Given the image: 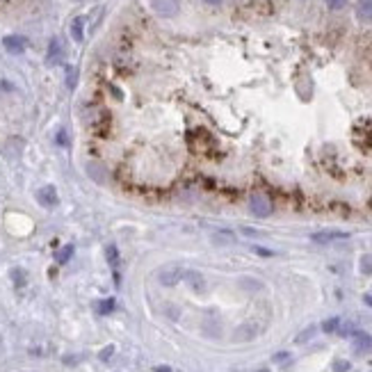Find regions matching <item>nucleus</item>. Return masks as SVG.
Here are the masks:
<instances>
[{
    "mask_svg": "<svg viewBox=\"0 0 372 372\" xmlns=\"http://www.w3.org/2000/svg\"><path fill=\"white\" fill-rule=\"evenodd\" d=\"M288 359H290V354H288V352H279L276 356H274V361H276V363H286Z\"/></svg>",
    "mask_w": 372,
    "mask_h": 372,
    "instance_id": "26",
    "label": "nucleus"
},
{
    "mask_svg": "<svg viewBox=\"0 0 372 372\" xmlns=\"http://www.w3.org/2000/svg\"><path fill=\"white\" fill-rule=\"evenodd\" d=\"M64 55V48H62V41L60 39H53L50 46H48V55H46V62L48 64H57Z\"/></svg>",
    "mask_w": 372,
    "mask_h": 372,
    "instance_id": "10",
    "label": "nucleus"
},
{
    "mask_svg": "<svg viewBox=\"0 0 372 372\" xmlns=\"http://www.w3.org/2000/svg\"><path fill=\"white\" fill-rule=\"evenodd\" d=\"M57 144H62V147H64V144H69V140H67V133H64V130H62V133L57 135Z\"/></svg>",
    "mask_w": 372,
    "mask_h": 372,
    "instance_id": "28",
    "label": "nucleus"
},
{
    "mask_svg": "<svg viewBox=\"0 0 372 372\" xmlns=\"http://www.w3.org/2000/svg\"><path fill=\"white\" fill-rule=\"evenodd\" d=\"M180 279H183V270H180V267H165V270H160V274H158V281L167 288L176 286Z\"/></svg>",
    "mask_w": 372,
    "mask_h": 372,
    "instance_id": "2",
    "label": "nucleus"
},
{
    "mask_svg": "<svg viewBox=\"0 0 372 372\" xmlns=\"http://www.w3.org/2000/svg\"><path fill=\"white\" fill-rule=\"evenodd\" d=\"M82 25H85V19H82V16L74 19V23H71V37H74L75 41H82V37H85V32H82Z\"/></svg>",
    "mask_w": 372,
    "mask_h": 372,
    "instance_id": "12",
    "label": "nucleus"
},
{
    "mask_svg": "<svg viewBox=\"0 0 372 372\" xmlns=\"http://www.w3.org/2000/svg\"><path fill=\"white\" fill-rule=\"evenodd\" d=\"M67 85L69 87H75V69L74 67L67 69Z\"/></svg>",
    "mask_w": 372,
    "mask_h": 372,
    "instance_id": "23",
    "label": "nucleus"
},
{
    "mask_svg": "<svg viewBox=\"0 0 372 372\" xmlns=\"http://www.w3.org/2000/svg\"><path fill=\"white\" fill-rule=\"evenodd\" d=\"M37 199H39V203H41V206H46V208L57 206V190H55L53 185L41 187V190H39V194H37Z\"/></svg>",
    "mask_w": 372,
    "mask_h": 372,
    "instance_id": "9",
    "label": "nucleus"
},
{
    "mask_svg": "<svg viewBox=\"0 0 372 372\" xmlns=\"http://www.w3.org/2000/svg\"><path fill=\"white\" fill-rule=\"evenodd\" d=\"M87 169H89V172L94 174V180H99V183H103V180H105V169H103V172H96V169H94V165H92V162H89V165H87Z\"/></svg>",
    "mask_w": 372,
    "mask_h": 372,
    "instance_id": "21",
    "label": "nucleus"
},
{
    "mask_svg": "<svg viewBox=\"0 0 372 372\" xmlns=\"http://www.w3.org/2000/svg\"><path fill=\"white\" fill-rule=\"evenodd\" d=\"M155 372H172V368H167V366H160V368H155Z\"/></svg>",
    "mask_w": 372,
    "mask_h": 372,
    "instance_id": "29",
    "label": "nucleus"
},
{
    "mask_svg": "<svg viewBox=\"0 0 372 372\" xmlns=\"http://www.w3.org/2000/svg\"><path fill=\"white\" fill-rule=\"evenodd\" d=\"M240 283H242V288H251V290H260V288H263L260 281H253V279H242Z\"/></svg>",
    "mask_w": 372,
    "mask_h": 372,
    "instance_id": "19",
    "label": "nucleus"
},
{
    "mask_svg": "<svg viewBox=\"0 0 372 372\" xmlns=\"http://www.w3.org/2000/svg\"><path fill=\"white\" fill-rule=\"evenodd\" d=\"M12 279H14V283H16V288H21L23 283H25V274L21 272V270H14V272H12Z\"/></svg>",
    "mask_w": 372,
    "mask_h": 372,
    "instance_id": "20",
    "label": "nucleus"
},
{
    "mask_svg": "<svg viewBox=\"0 0 372 372\" xmlns=\"http://www.w3.org/2000/svg\"><path fill=\"white\" fill-rule=\"evenodd\" d=\"M71 256H74V245L62 247L60 251H57V263H60V265H64V263H69V260H71Z\"/></svg>",
    "mask_w": 372,
    "mask_h": 372,
    "instance_id": "13",
    "label": "nucleus"
},
{
    "mask_svg": "<svg viewBox=\"0 0 372 372\" xmlns=\"http://www.w3.org/2000/svg\"><path fill=\"white\" fill-rule=\"evenodd\" d=\"M338 331H340V336H354V333H356V326H354L352 322H347V324L338 326Z\"/></svg>",
    "mask_w": 372,
    "mask_h": 372,
    "instance_id": "18",
    "label": "nucleus"
},
{
    "mask_svg": "<svg viewBox=\"0 0 372 372\" xmlns=\"http://www.w3.org/2000/svg\"><path fill=\"white\" fill-rule=\"evenodd\" d=\"M338 326H340V320L338 318H331V320H326L324 324H322V331L333 333V331H338Z\"/></svg>",
    "mask_w": 372,
    "mask_h": 372,
    "instance_id": "16",
    "label": "nucleus"
},
{
    "mask_svg": "<svg viewBox=\"0 0 372 372\" xmlns=\"http://www.w3.org/2000/svg\"><path fill=\"white\" fill-rule=\"evenodd\" d=\"M315 331H318L315 326H308L306 331H301V333H299V336H297V343H306V340H308V338H313V336H315Z\"/></svg>",
    "mask_w": 372,
    "mask_h": 372,
    "instance_id": "17",
    "label": "nucleus"
},
{
    "mask_svg": "<svg viewBox=\"0 0 372 372\" xmlns=\"http://www.w3.org/2000/svg\"><path fill=\"white\" fill-rule=\"evenodd\" d=\"M253 251L260 253V256H274V251H270V249H263V247H253Z\"/></svg>",
    "mask_w": 372,
    "mask_h": 372,
    "instance_id": "27",
    "label": "nucleus"
},
{
    "mask_svg": "<svg viewBox=\"0 0 372 372\" xmlns=\"http://www.w3.org/2000/svg\"><path fill=\"white\" fill-rule=\"evenodd\" d=\"M2 46H5L7 53L19 55V53H23V50H25L27 41L23 39V37H19V34H9V37H5V39H2Z\"/></svg>",
    "mask_w": 372,
    "mask_h": 372,
    "instance_id": "5",
    "label": "nucleus"
},
{
    "mask_svg": "<svg viewBox=\"0 0 372 372\" xmlns=\"http://www.w3.org/2000/svg\"><path fill=\"white\" fill-rule=\"evenodd\" d=\"M349 233L345 231H322V233H313L311 240L313 242H320V245H326V242H333V240H347Z\"/></svg>",
    "mask_w": 372,
    "mask_h": 372,
    "instance_id": "6",
    "label": "nucleus"
},
{
    "mask_svg": "<svg viewBox=\"0 0 372 372\" xmlns=\"http://www.w3.org/2000/svg\"><path fill=\"white\" fill-rule=\"evenodd\" d=\"M105 256H107V263H110V265L117 270V265H119V251H117V247H114V245L107 247V249H105Z\"/></svg>",
    "mask_w": 372,
    "mask_h": 372,
    "instance_id": "14",
    "label": "nucleus"
},
{
    "mask_svg": "<svg viewBox=\"0 0 372 372\" xmlns=\"http://www.w3.org/2000/svg\"><path fill=\"white\" fill-rule=\"evenodd\" d=\"M114 306H117V301H114L112 297H110V299H103V301L99 304V313L107 315V313H112V311H114Z\"/></svg>",
    "mask_w": 372,
    "mask_h": 372,
    "instance_id": "15",
    "label": "nucleus"
},
{
    "mask_svg": "<svg viewBox=\"0 0 372 372\" xmlns=\"http://www.w3.org/2000/svg\"><path fill=\"white\" fill-rule=\"evenodd\" d=\"M326 5H329V9H343L347 5V0H326Z\"/></svg>",
    "mask_w": 372,
    "mask_h": 372,
    "instance_id": "22",
    "label": "nucleus"
},
{
    "mask_svg": "<svg viewBox=\"0 0 372 372\" xmlns=\"http://www.w3.org/2000/svg\"><path fill=\"white\" fill-rule=\"evenodd\" d=\"M372 349V336L363 331L354 333V352L356 354H368Z\"/></svg>",
    "mask_w": 372,
    "mask_h": 372,
    "instance_id": "8",
    "label": "nucleus"
},
{
    "mask_svg": "<svg viewBox=\"0 0 372 372\" xmlns=\"http://www.w3.org/2000/svg\"><path fill=\"white\" fill-rule=\"evenodd\" d=\"M203 2H208V5H215V7L222 5V0H203Z\"/></svg>",
    "mask_w": 372,
    "mask_h": 372,
    "instance_id": "30",
    "label": "nucleus"
},
{
    "mask_svg": "<svg viewBox=\"0 0 372 372\" xmlns=\"http://www.w3.org/2000/svg\"><path fill=\"white\" fill-rule=\"evenodd\" d=\"M249 208H251V213L256 215V217H270V215H272V201L260 192L249 197Z\"/></svg>",
    "mask_w": 372,
    "mask_h": 372,
    "instance_id": "1",
    "label": "nucleus"
},
{
    "mask_svg": "<svg viewBox=\"0 0 372 372\" xmlns=\"http://www.w3.org/2000/svg\"><path fill=\"white\" fill-rule=\"evenodd\" d=\"M366 301H368V304L372 306V295H368V297H366Z\"/></svg>",
    "mask_w": 372,
    "mask_h": 372,
    "instance_id": "31",
    "label": "nucleus"
},
{
    "mask_svg": "<svg viewBox=\"0 0 372 372\" xmlns=\"http://www.w3.org/2000/svg\"><path fill=\"white\" fill-rule=\"evenodd\" d=\"M151 7L158 16H174L178 12V0H151Z\"/></svg>",
    "mask_w": 372,
    "mask_h": 372,
    "instance_id": "3",
    "label": "nucleus"
},
{
    "mask_svg": "<svg viewBox=\"0 0 372 372\" xmlns=\"http://www.w3.org/2000/svg\"><path fill=\"white\" fill-rule=\"evenodd\" d=\"M112 354H114V345H107L105 349H103V352L99 354V356H100V361H107L110 356H112Z\"/></svg>",
    "mask_w": 372,
    "mask_h": 372,
    "instance_id": "25",
    "label": "nucleus"
},
{
    "mask_svg": "<svg viewBox=\"0 0 372 372\" xmlns=\"http://www.w3.org/2000/svg\"><path fill=\"white\" fill-rule=\"evenodd\" d=\"M183 279L190 288H192L194 293H206V279H203V274L197 272V270H190V272H183Z\"/></svg>",
    "mask_w": 372,
    "mask_h": 372,
    "instance_id": "4",
    "label": "nucleus"
},
{
    "mask_svg": "<svg viewBox=\"0 0 372 372\" xmlns=\"http://www.w3.org/2000/svg\"><path fill=\"white\" fill-rule=\"evenodd\" d=\"M258 336V326L253 324V322H245V324H240L238 329H235V333H233V340H251Z\"/></svg>",
    "mask_w": 372,
    "mask_h": 372,
    "instance_id": "7",
    "label": "nucleus"
},
{
    "mask_svg": "<svg viewBox=\"0 0 372 372\" xmlns=\"http://www.w3.org/2000/svg\"><path fill=\"white\" fill-rule=\"evenodd\" d=\"M356 19L363 21V23H370L372 21V0H359V2H356Z\"/></svg>",
    "mask_w": 372,
    "mask_h": 372,
    "instance_id": "11",
    "label": "nucleus"
},
{
    "mask_svg": "<svg viewBox=\"0 0 372 372\" xmlns=\"http://www.w3.org/2000/svg\"><path fill=\"white\" fill-rule=\"evenodd\" d=\"M333 370L336 372H347L349 370V363H347V361H336V363H333Z\"/></svg>",
    "mask_w": 372,
    "mask_h": 372,
    "instance_id": "24",
    "label": "nucleus"
}]
</instances>
